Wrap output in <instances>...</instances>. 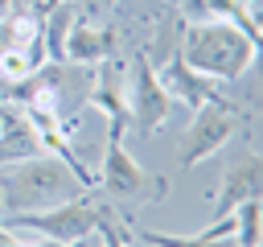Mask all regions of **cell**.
Here are the masks:
<instances>
[{
  "label": "cell",
  "instance_id": "cell-4",
  "mask_svg": "<svg viewBox=\"0 0 263 247\" xmlns=\"http://www.w3.org/2000/svg\"><path fill=\"white\" fill-rule=\"evenodd\" d=\"M123 128L127 119H111V132H107V156H103V185L115 193V198H160L164 193V181H152L136 156L123 148Z\"/></svg>",
  "mask_w": 263,
  "mask_h": 247
},
{
  "label": "cell",
  "instance_id": "cell-19",
  "mask_svg": "<svg viewBox=\"0 0 263 247\" xmlns=\"http://www.w3.org/2000/svg\"><path fill=\"white\" fill-rule=\"evenodd\" d=\"M53 4H62V0H41V12H45V8H53Z\"/></svg>",
  "mask_w": 263,
  "mask_h": 247
},
{
  "label": "cell",
  "instance_id": "cell-10",
  "mask_svg": "<svg viewBox=\"0 0 263 247\" xmlns=\"http://www.w3.org/2000/svg\"><path fill=\"white\" fill-rule=\"evenodd\" d=\"M74 12L78 8L70 0H62V4H53V8L41 12V49H45V58H53V62L66 58V37H70V25L78 21Z\"/></svg>",
  "mask_w": 263,
  "mask_h": 247
},
{
  "label": "cell",
  "instance_id": "cell-15",
  "mask_svg": "<svg viewBox=\"0 0 263 247\" xmlns=\"http://www.w3.org/2000/svg\"><path fill=\"white\" fill-rule=\"evenodd\" d=\"M99 235H103V247H127V226H123V218L115 214V210H107V206H99V226H95Z\"/></svg>",
  "mask_w": 263,
  "mask_h": 247
},
{
  "label": "cell",
  "instance_id": "cell-6",
  "mask_svg": "<svg viewBox=\"0 0 263 247\" xmlns=\"http://www.w3.org/2000/svg\"><path fill=\"white\" fill-rule=\"evenodd\" d=\"M168 111H173V95L160 86V78H156V70L148 66V58H144V54H132V95H127V115H132L136 132H140V136L160 132L164 119H168Z\"/></svg>",
  "mask_w": 263,
  "mask_h": 247
},
{
  "label": "cell",
  "instance_id": "cell-5",
  "mask_svg": "<svg viewBox=\"0 0 263 247\" xmlns=\"http://www.w3.org/2000/svg\"><path fill=\"white\" fill-rule=\"evenodd\" d=\"M234 136V103L226 99H214V103H201L185 128V140H181V165H201L205 156H214L218 148H226V140Z\"/></svg>",
  "mask_w": 263,
  "mask_h": 247
},
{
  "label": "cell",
  "instance_id": "cell-2",
  "mask_svg": "<svg viewBox=\"0 0 263 247\" xmlns=\"http://www.w3.org/2000/svg\"><path fill=\"white\" fill-rule=\"evenodd\" d=\"M86 185L49 152L8 161L0 165V214H21V210H41L66 198H78Z\"/></svg>",
  "mask_w": 263,
  "mask_h": 247
},
{
  "label": "cell",
  "instance_id": "cell-3",
  "mask_svg": "<svg viewBox=\"0 0 263 247\" xmlns=\"http://www.w3.org/2000/svg\"><path fill=\"white\" fill-rule=\"evenodd\" d=\"M4 226L12 231H33L49 243H86V235L99 226V206L90 198H66V202H53V206H41V210H21V214H0Z\"/></svg>",
  "mask_w": 263,
  "mask_h": 247
},
{
  "label": "cell",
  "instance_id": "cell-12",
  "mask_svg": "<svg viewBox=\"0 0 263 247\" xmlns=\"http://www.w3.org/2000/svg\"><path fill=\"white\" fill-rule=\"evenodd\" d=\"M95 107L107 115V119H127V95L119 86V70L115 66H103L99 82H95Z\"/></svg>",
  "mask_w": 263,
  "mask_h": 247
},
{
  "label": "cell",
  "instance_id": "cell-16",
  "mask_svg": "<svg viewBox=\"0 0 263 247\" xmlns=\"http://www.w3.org/2000/svg\"><path fill=\"white\" fill-rule=\"evenodd\" d=\"M238 8L255 21V25H263V16H259V8H263V0H238Z\"/></svg>",
  "mask_w": 263,
  "mask_h": 247
},
{
  "label": "cell",
  "instance_id": "cell-14",
  "mask_svg": "<svg viewBox=\"0 0 263 247\" xmlns=\"http://www.w3.org/2000/svg\"><path fill=\"white\" fill-rule=\"evenodd\" d=\"M37 66L29 62V54L21 45H4L0 49V82H21L25 74H33Z\"/></svg>",
  "mask_w": 263,
  "mask_h": 247
},
{
  "label": "cell",
  "instance_id": "cell-9",
  "mask_svg": "<svg viewBox=\"0 0 263 247\" xmlns=\"http://www.w3.org/2000/svg\"><path fill=\"white\" fill-rule=\"evenodd\" d=\"M37 152H41V140H37L29 115L25 111H12L0 99V165L25 161V156H37Z\"/></svg>",
  "mask_w": 263,
  "mask_h": 247
},
{
  "label": "cell",
  "instance_id": "cell-13",
  "mask_svg": "<svg viewBox=\"0 0 263 247\" xmlns=\"http://www.w3.org/2000/svg\"><path fill=\"white\" fill-rule=\"evenodd\" d=\"M234 247H259V198H251V202H238L234 210Z\"/></svg>",
  "mask_w": 263,
  "mask_h": 247
},
{
  "label": "cell",
  "instance_id": "cell-1",
  "mask_svg": "<svg viewBox=\"0 0 263 247\" xmlns=\"http://www.w3.org/2000/svg\"><path fill=\"white\" fill-rule=\"evenodd\" d=\"M181 58L189 70H197L201 78L210 82H230V78H242L255 58H259V41L226 21V16H210V21H189L185 33H181Z\"/></svg>",
  "mask_w": 263,
  "mask_h": 247
},
{
  "label": "cell",
  "instance_id": "cell-11",
  "mask_svg": "<svg viewBox=\"0 0 263 247\" xmlns=\"http://www.w3.org/2000/svg\"><path fill=\"white\" fill-rule=\"evenodd\" d=\"M111 49V33L90 25V21H74L70 37H66V58L70 62H103Z\"/></svg>",
  "mask_w": 263,
  "mask_h": 247
},
{
  "label": "cell",
  "instance_id": "cell-8",
  "mask_svg": "<svg viewBox=\"0 0 263 247\" xmlns=\"http://www.w3.org/2000/svg\"><path fill=\"white\" fill-rule=\"evenodd\" d=\"M156 78H160V86H164L173 99H181L185 107H201V103H214V99H222V95L214 91V82H210V78H201L197 70H189V66H185L181 49L168 58V66H164Z\"/></svg>",
  "mask_w": 263,
  "mask_h": 247
},
{
  "label": "cell",
  "instance_id": "cell-7",
  "mask_svg": "<svg viewBox=\"0 0 263 247\" xmlns=\"http://www.w3.org/2000/svg\"><path fill=\"white\" fill-rule=\"evenodd\" d=\"M259 189H263V165H259L255 152H247V156H238L234 169L226 173V181H222V189H218V198H214V218H226L238 202L259 198Z\"/></svg>",
  "mask_w": 263,
  "mask_h": 247
},
{
  "label": "cell",
  "instance_id": "cell-17",
  "mask_svg": "<svg viewBox=\"0 0 263 247\" xmlns=\"http://www.w3.org/2000/svg\"><path fill=\"white\" fill-rule=\"evenodd\" d=\"M78 4H82V8H86V12H95V8H107V4H111V0H78Z\"/></svg>",
  "mask_w": 263,
  "mask_h": 247
},
{
  "label": "cell",
  "instance_id": "cell-18",
  "mask_svg": "<svg viewBox=\"0 0 263 247\" xmlns=\"http://www.w3.org/2000/svg\"><path fill=\"white\" fill-rule=\"evenodd\" d=\"M12 4H16V0H0V21H4V16H12Z\"/></svg>",
  "mask_w": 263,
  "mask_h": 247
}]
</instances>
